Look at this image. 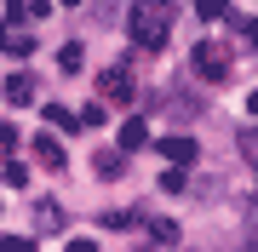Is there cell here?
Returning a JSON list of instances; mask_svg holds the SVG:
<instances>
[{
	"mask_svg": "<svg viewBox=\"0 0 258 252\" xmlns=\"http://www.w3.org/2000/svg\"><path fill=\"white\" fill-rule=\"evenodd\" d=\"M120 166H126V160H120L115 149H103V155H98V172H103V178H120Z\"/></svg>",
	"mask_w": 258,
	"mask_h": 252,
	"instance_id": "13",
	"label": "cell"
},
{
	"mask_svg": "<svg viewBox=\"0 0 258 252\" xmlns=\"http://www.w3.org/2000/svg\"><path fill=\"white\" fill-rule=\"evenodd\" d=\"M6 35H12V29H6V23H0V52H6Z\"/></svg>",
	"mask_w": 258,
	"mask_h": 252,
	"instance_id": "23",
	"label": "cell"
},
{
	"mask_svg": "<svg viewBox=\"0 0 258 252\" xmlns=\"http://www.w3.org/2000/svg\"><path fill=\"white\" fill-rule=\"evenodd\" d=\"M195 18H230V0H195Z\"/></svg>",
	"mask_w": 258,
	"mask_h": 252,
	"instance_id": "10",
	"label": "cell"
},
{
	"mask_svg": "<svg viewBox=\"0 0 258 252\" xmlns=\"http://www.w3.org/2000/svg\"><path fill=\"white\" fill-rule=\"evenodd\" d=\"M46 126L52 132H81V115H69L63 103H46Z\"/></svg>",
	"mask_w": 258,
	"mask_h": 252,
	"instance_id": "7",
	"label": "cell"
},
{
	"mask_svg": "<svg viewBox=\"0 0 258 252\" xmlns=\"http://www.w3.org/2000/svg\"><path fill=\"white\" fill-rule=\"evenodd\" d=\"M6 103H18V109L35 103V75H29V69H23V75H6Z\"/></svg>",
	"mask_w": 258,
	"mask_h": 252,
	"instance_id": "6",
	"label": "cell"
},
{
	"mask_svg": "<svg viewBox=\"0 0 258 252\" xmlns=\"http://www.w3.org/2000/svg\"><path fill=\"white\" fill-rule=\"evenodd\" d=\"M57 6H75V0H57Z\"/></svg>",
	"mask_w": 258,
	"mask_h": 252,
	"instance_id": "24",
	"label": "cell"
},
{
	"mask_svg": "<svg viewBox=\"0 0 258 252\" xmlns=\"http://www.w3.org/2000/svg\"><path fill=\"white\" fill-rule=\"evenodd\" d=\"M98 98H103V103H132V98H138V86H132V69H126V63L103 69V75H98Z\"/></svg>",
	"mask_w": 258,
	"mask_h": 252,
	"instance_id": "3",
	"label": "cell"
},
{
	"mask_svg": "<svg viewBox=\"0 0 258 252\" xmlns=\"http://www.w3.org/2000/svg\"><path fill=\"white\" fill-rule=\"evenodd\" d=\"M189 69L201 80H230V52H224L218 40H201V46L189 52Z\"/></svg>",
	"mask_w": 258,
	"mask_h": 252,
	"instance_id": "2",
	"label": "cell"
},
{
	"mask_svg": "<svg viewBox=\"0 0 258 252\" xmlns=\"http://www.w3.org/2000/svg\"><path fill=\"white\" fill-rule=\"evenodd\" d=\"M57 69H63V75H81V69H86V57H81L75 40H69V46H57Z\"/></svg>",
	"mask_w": 258,
	"mask_h": 252,
	"instance_id": "9",
	"label": "cell"
},
{
	"mask_svg": "<svg viewBox=\"0 0 258 252\" xmlns=\"http://www.w3.org/2000/svg\"><path fill=\"white\" fill-rule=\"evenodd\" d=\"M6 184L12 189H29V166H23V160H6Z\"/></svg>",
	"mask_w": 258,
	"mask_h": 252,
	"instance_id": "12",
	"label": "cell"
},
{
	"mask_svg": "<svg viewBox=\"0 0 258 252\" xmlns=\"http://www.w3.org/2000/svg\"><path fill=\"white\" fill-rule=\"evenodd\" d=\"M126 35L144 52H161L166 35H172V0H132L126 6Z\"/></svg>",
	"mask_w": 258,
	"mask_h": 252,
	"instance_id": "1",
	"label": "cell"
},
{
	"mask_svg": "<svg viewBox=\"0 0 258 252\" xmlns=\"http://www.w3.org/2000/svg\"><path fill=\"white\" fill-rule=\"evenodd\" d=\"M35 160H40V166H46V172H63V143H57V132L46 126V132H40V138H35Z\"/></svg>",
	"mask_w": 258,
	"mask_h": 252,
	"instance_id": "4",
	"label": "cell"
},
{
	"mask_svg": "<svg viewBox=\"0 0 258 252\" xmlns=\"http://www.w3.org/2000/svg\"><path fill=\"white\" fill-rule=\"evenodd\" d=\"M0 155H18V132L12 126H0Z\"/></svg>",
	"mask_w": 258,
	"mask_h": 252,
	"instance_id": "18",
	"label": "cell"
},
{
	"mask_svg": "<svg viewBox=\"0 0 258 252\" xmlns=\"http://www.w3.org/2000/svg\"><path fill=\"white\" fill-rule=\"evenodd\" d=\"M149 235H155L161 246H172V241H178V224H149Z\"/></svg>",
	"mask_w": 258,
	"mask_h": 252,
	"instance_id": "17",
	"label": "cell"
},
{
	"mask_svg": "<svg viewBox=\"0 0 258 252\" xmlns=\"http://www.w3.org/2000/svg\"><path fill=\"white\" fill-rule=\"evenodd\" d=\"M103 115H109V103H103V98L86 103V109H81V126H103Z\"/></svg>",
	"mask_w": 258,
	"mask_h": 252,
	"instance_id": "11",
	"label": "cell"
},
{
	"mask_svg": "<svg viewBox=\"0 0 258 252\" xmlns=\"http://www.w3.org/2000/svg\"><path fill=\"white\" fill-rule=\"evenodd\" d=\"M235 29H241V40H252V46H258V18H241Z\"/></svg>",
	"mask_w": 258,
	"mask_h": 252,
	"instance_id": "19",
	"label": "cell"
},
{
	"mask_svg": "<svg viewBox=\"0 0 258 252\" xmlns=\"http://www.w3.org/2000/svg\"><path fill=\"white\" fill-rule=\"evenodd\" d=\"M63 252H98V246H92V241H69Z\"/></svg>",
	"mask_w": 258,
	"mask_h": 252,
	"instance_id": "21",
	"label": "cell"
},
{
	"mask_svg": "<svg viewBox=\"0 0 258 252\" xmlns=\"http://www.w3.org/2000/svg\"><path fill=\"white\" fill-rule=\"evenodd\" d=\"M0 252H35V241L29 235H0Z\"/></svg>",
	"mask_w": 258,
	"mask_h": 252,
	"instance_id": "14",
	"label": "cell"
},
{
	"mask_svg": "<svg viewBox=\"0 0 258 252\" xmlns=\"http://www.w3.org/2000/svg\"><path fill=\"white\" fill-rule=\"evenodd\" d=\"M161 155H166V166H195V138H161Z\"/></svg>",
	"mask_w": 258,
	"mask_h": 252,
	"instance_id": "5",
	"label": "cell"
},
{
	"mask_svg": "<svg viewBox=\"0 0 258 252\" xmlns=\"http://www.w3.org/2000/svg\"><path fill=\"white\" fill-rule=\"evenodd\" d=\"M241 252H258V229H252V235H247V246H241Z\"/></svg>",
	"mask_w": 258,
	"mask_h": 252,
	"instance_id": "22",
	"label": "cell"
},
{
	"mask_svg": "<svg viewBox=\"0 0 258 252\" xmlns=\"http://www.w3.org/2000/svg\"><path fill=\"white\" fill-rule=\"evenodd\" d=\"M6 52H12V57H29V52H35V40H29V35H6Z\"/></svg>",
	"mask_w": 258,
	"mask_h": 252,
	"instance_id": "15",
	"label": "cell"
},
{
	"mask_svg": "<svg viewBox=\"0 0 258 252\" xmlns=\"http://www.w3.org/2000/svg\"><path fill=\"white\" fill-rule=\"evenodd\" d=\"M6 12H12V23H23V18H29V0H12Z\"/></svg>",
	"mask_w": 258,
	"mask_h": 252,
	"instance_id": "20",
	"label": "cell"
},
{
	"mask_svg": "<svg viewBox=\"0 0 258 252\" xmlns=\"http://www.w3.org/2000/svg\"><path fill=\"white\" fill-rule=\"evenodd\" d=\"M161 189H172V195H178V189H184V166H166V172H161Z\"/></svg>",
	"mask_w": 258,
	"mask_h": 252,
	"instance_id": "16",
	"label": "cell"
},
{
	"mask_svg": "<svg viewBox=\"0 0 258 252\" xmlns=\"http://www.w3.org/2000/svg\"><path fill=\"white\" fill-rule=\"evenodd\" d=\"M144 143H149V126L138 121V115H132V121L120 126V149H144Z\"/></svg>",
	"mask_w": 258,
	"mask_h": 252,
	"instance_id": "8",
	"label": "cell"
}]
</instances>
